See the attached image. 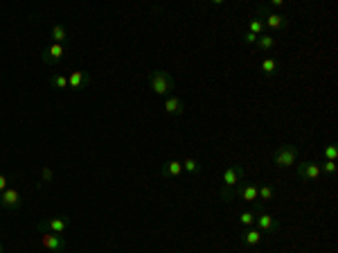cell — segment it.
<instances>
[{
	"instance_id": "obj_1",
	"label": "cell",
	"mask_w": 338,
	"mask_h": 253,
	"mask_svg": "<svg viewBox=\"0 0 338 253\" xmlns=\"http://www.w3.org/2000/svg\"><path fill=\"white\" fill-rule=\"evenodd\" d=\"M244 177H246V172H244L241 165H237V163L228 165L226 170H223V177H221V190H219V197H221L223 201L237 199V185H241Z\"/></svg>"
},
{
	"instance_id": "obj_2",
	"label": "cell",
	"mask_w": 338,
	"mask_h": 253,
	"mask_svg": "<svg viewBox=\"0 0 338 253\" xmlns=\"http://www.w3.org/2000/svg\"><path fill=\"white\" fill-rule=\"evenodd\" d=\"M149 86H151V91L158 97H169L171 91H176L174 77L169 75L167 70H153L151 77H149Z\"/></svg>"
},
{
	"instance_id": "obj_3",
	"label": "cell",
	"mask_w": 338,
	"mask_h": 253,
	"mask_svg": "<svg viewBox=\"0 0 338 253\" xmlns=\"http://www.w3.org/2000/svg\"><path fill=\"white\" fill-rule=\"evenodd\" d=\"M257 16H262L264 21V27H266V32H282L286 30V25H289V21H286L282 14H275V12H268L266 7H259L257 9Z\"/></svg>"
},
{
	"instance_id": "obj_4",
	"label": "cell",
	"mask_w": 338,
	"mask_h": 253,
	"mask_svg": "<svg viewBox=\"0 0 338 253\" xmlns=\"http://www.w3.org/2000/svg\"><path fill=\"white\" fill-rule=\"evenodd\" d=\"M297 147L296 145H280L273 152V163L275 167H291L297 163Z\"/></svg>"
},
{
	"instance_id": "obj_5",
	"label": "cell",
	"mask_w": 338,
	"mask_h": 253,
	"mask_svg": "<svg viewBox=\"0 0 338 253\" xmlns=\"http://www.w3.org/2000/svg\"><path fill=\"white\" fill-rule=\"evenodd\" d=\"M39 242H41L43 251H50V253H59L68 247L63 235H57V233H50V230H41V240Z\"/></svg>"
},
{
	"instance_id": "obj_6",
	"label": "cell",
	"mask_w": 338,
	"mask_h": 253,
	"mask_svg": "<svg viewBox=\"0 0 338 253\" xmlns=\"http://www.w3.org/2000/svg\"><path fill=\"white\" fill-rule=\"evenodd\" d=\"M255 229L262 230L264 235H273V233H277V229H280V222H277V217H273L271 212H259V215H255Z\"/></svg>"
},
{
	"instance_id": "obj_7",
	"label": "cell",
	"mask_w": 338,
	"mask_h": 253,
	"mask_svg": "<svg viewBox=\"0 0 338 253\" xmlns=\"http://www.w3.org/2000/svg\"><path fill=\"white\" fill-rule=\"evenodd\" d=\"M68 226H70L68 217H50V219H45V222L36 224L39 230H50V233H57V235H63L65 230H68Z\"/></svg>"
},
{
	"instance_id": "obj_8",
	"label": "cell",
	"mask_w": 338,
	"mask_h": 253,
	"mask_svg": "<svg viewBox=\"0 0 338 253\" xmlns=\"http://www.w3.org/2000/svg\"><path fill=\"white\" fill-rule=\"evenodd\" d=\"M297 177L302 181H316L320 179V163L318 161H304V163H297Z\"/></svg>"
},
{
	"instance_id": "obj_9",
	"label": "cell",
	"mask_w": 338,
	"mask_h": 253,
	"mask_svg": "<svg viewBox=\"0 0 338 253\" xmlns=\"http://www.w3.org/2000/svg\"><path fill=\"white\" fill-rule=\"evenodd\" d=\"M257 194H259V185L257 183H246V185H237V197L246 201V204H253L255 208H262L259 206V199H257Z\"/></svg>"
},
{
	"instance_id": "obj_10",
	"label": "cell",
	"mask_w": 338,
	"mask_h": 253,
	"mask_svg": "<svg viewBox=\"0 0 338 253\" xmlns=\"http://www.w3.org/2000/svg\"><path fill=\"white\" fill-rule=\"evenodd\" d=\"M21 192H18L16 188H7L5 192H0V208H9V210H14V208L21 206Z\"/></svg>"
},
{
	"instance_id": "obj_11",
	"label": "cell",
	"mask_w": 338,
	"mask_h": 253,
	"mask_svg": "<svg viewBox=\"0 0 338 253\" xmlns=\"http://www.w3.org/2000/svg\"><path fill=\"white\" fill-rule=\"evenodd\" d=\"M163 109L169 113V115H183V113H185V102H183L178 95H169V97H165Z\"/></svg>"
},
{
	"instance_id": "obj_12",
	"label": "cell",
	"mask_w": 338,
	"mask_h": 253,
	"mask_svg": "<svg viewBox=\"0 0 338 253\" xmlns=\"http://www.w3.org/2000/svg\"><path fill=\"white\" fill-rule=\"evenodd\" d=\"M63 54H65V47L61 46V43H52V46L43 52V61H45V64H59V61L63 59Z\"/></svg>"
},
{
	"instance_id": "obj_13",
	"label": "cell",
	"mask_w": 338,
	"mask_h": 253,
	"mask_svg": "<svg viewBox=\"0 0 338 253\" xmlns=\"http://www.w3.org/2000/svg\"><path fill=\"white\" fill-rule=\"evenodd\" d=\"M259 70H262L264 77H277L282 72V64L277 59H273V57H266V59L259 64Z\"/></svg>"
},
{
	"instance_id": "obj_14",
	"label": "cell",
	"mask_w": 338,
	"mask_h": 253,
	"mask_svg": "<svg viewBox=\"0 0 338 253\" xmlns=\"http://www.w3.org/2000/svg\"><path fill=\"white\" fill-rule=\"evenodd\" d=\"M262 230H257L255 226H251V229H246L244 233H241V240H244V244L246 247H251V249H255V247H259V242H262Z\"/></svg>"
},
{
	"instance_id": "obj_15",
	"label": "cell",
	"mask_w": 338,
	"mask_h": 253,
	"mask_svg": "<svg viewBox=\"0 0 338 253\" xmlns=\"http://www.w3.org/2000/svg\"><path fill=\"white\" fill-rule=\"evenodd\" d=\"M246 32H251V34H255V36H262V34H266V27H264V21L259 16H253L251 21H248V30Z\"/></svg>"
},
{
	"instance_id": "obj_16",
	"label": "cell",
	"mask_w": 338,
	"mask_h": 253,
	"mask_svg": "<svg viewBox=\"0 0 338 253\" xmlns=\"http://www.w3.org/2000/svg\"><path fill=\"white\" fill-rule=\"evenodd\" d=\"M275 43H277V41H275V36H271L266 32V34H262L259 39H257L255 47H257V50H262V52H268V50H273V47H275Z\"/></svg>"
},
{
	"instance_id": "obj_17",
	"label": "cell",
	"mask_w": 338,
	"mask_h": 253,
	"mask_svg": "<svg viewBox=\"0 0 338 253\" xmlns=\"http://www.w3.org/2000/svg\"><path fill=\"white\" fill-rule=\"evenodd\" d=\"M275 194H277V190H275L273 185H268V183H264V185H259V194H257V199H259V206H262L264 201H271V199H275Z\"/></svg>"
},
{
	"instance_id": "obj_18",
	"label": "cell",
	"mask_w": 338,
	"mask_h": 253,
	"mask_svg": "<svg viewBox=\"0 0 338 253\" xmlns=\"http://www.w3.org/2000/svg\"><path fill=\"white\" fill-rule=\"evenodd\" d=\"M183 172V161H167V165H165V174H169V177L178 179Z\"/></svg>"
},
{
	"instance_id": "obj_19",
	"label": "cell",
	"mask_w": 338,
	"mask_h": 253,
	"mask_svg": "<svg viewBox=\"0 0 338 253\" xmlns=\"http://www.w3.org/2000/svg\"><path fill=\"white\" fill-rule=\"evenodd\" d=\"M68 86L70 89H82L84 86V72L82 70H75L70 77H68Z\"/></svg>"
},
{
	"instance_id": "obj_20",
	"label": "cell",
	"mask_w": 338,
	"mask_h": 253,
	"mask_svg": "<svg viewBox=\"0 0 338 253\" xmlns=\"http://www.w3.org/2000/svg\"><path fill=\"white\" fill-rule=\"evenodd\" d=\"M183 170L190 172V174H198L201 172V163L196 159H185L183 161Z\"/></svg>"
},
{
	"instance_id": "obj_21",
	"label": "cell",
	"mask_w": 338,
	"mask_h": 253,
	"mask_svg": "<svg viewBox=\"0 0 338 253\" xmlns=\"http://www.w3.org/2000/svg\"><path fill=\"white\" fill-rule=\"evenodd\" d=\"M239 222H241V226H244V229H251V226H255V212H253V210H244L239 215Z\"/></svg>"
},
{
	"instance_id": "obj_22",
	"label": "cell",
	"mask_w": 338,
	"mask_h": 253,
	"mask_svg": "<svg viewBox=\"0 0 338 253\" xmlns=\"http://www.w3.org/2000/svg\"><path fill=\"white\" fill-rule=\"evenodd\" d=\"M52 39H54V43H61L68 39V32H65L63 25H52Z\"/></svg>"
},
{
	"instance_id": "obj_23",
	"label": "cell",
	"mask_w": 338,
	"mask_h": 253,
	"mask_svg": "<svg viewBox=\"0 0 338 253\" xmlns=\"http://www.w3.org/2000/svg\"><path fill=\"white\" fill-rule=\"evenodd\" d=\"M50 84H52L54 89H59V91H65V89H68V77H63V75H54L52 79H50Z\"/></svg>"
},
{
	"instance_id": "obj_24",
	"label": "cell",
	"mask_w": 338,
	"mask_h": 253,
	"mask_svg": "<svg viewBox=\"0 0 338 253\" xmlns=\"http://www.w3.org/2000/svg\"><path fill=\"white\" fill-rule=\"evenodd\" d=\"M320 174H325V177H334V174H336V163H332V161L320 163Z\"/></svg>"
},
{
	"instance_id": "obj_25",
	"label": "cell",
	"mask_w": 338,
	"mask_h": 253,
	"mask_svg": "<svg viewBox=\"0 0 338 253\" xmlns=\"http://www.w3.org/2000/svg\"><path fill=\"white\" fill-rule=\"evenodd\" d=\"M325 159H327V161H332V163H336V159H338V147H336V142H332V145H327V147H325Z\"/></svg>"
},
{
	"instance_id": "obj_26",
	"label": "cell",
	"mask_w": 338,
	"mask_h": 253,
	"mask_svg": "<svg viewBox=\"0 0 338 253\" xmlns=\"http://www.w3.org/2000/svg\"><path fill=\"white\" fill-rule=\"evenodd\" d=\"M257 39H259V36L251 34V32H244V34H241V43H244V46H255Z\"/></svg>"
},
{
	"instance_id": "obj_27",
	"label": "cell",
	"mask_w": 338,
	"mask_h": 253,
	"mask_svg": "<svg viewBox=\"0 0 338 253\" xmlns=\"http://www.w3.org/2000/svg\"><path fill=\"white\" fill-rule=\"evenodd\" d=\"M268 9V12H271V9H280V7H284V2H282V0H271V2H268V5H264Z\"/></svg>"
},
{
	"instance_id": "obj_28",
	"label": "cell",
	"mask_w": 338,
	"mask_h": 253,
	"mask_svg": "<svg viewBox=\"0 0 338 253\" xmlns=\"http://www.w3.org/2000/svg\"><path fill=\"white\" fill-rule=\"evenodd\" d=\"M7 188H9V181H7L5 174H0V192H5Z\"/></svg>"
},
{
	"instance_id": "obj_29",
	"label": "cell",
	"mask_w": 338,
	"mask_h": 253,
	"mask_svg": "<svg viewBox=\"0 0 338 253\" xmlns=\"http://www.w3.org/2000/svg\"><path fill=\"white\" fill-rule=\"evenodd\" d=\"M52 179V172L50 170H43V181H50Z\"/></svg>"
},
{
	"instance_id": "obj_30",
	"label": "cell",
	"mask_w": 338,
	"mask_h": 253,
	"mask_svg": "<svg viewBox=\"0 0 338 253\" xmlns=\"http://www.w3.org/2000/svg\"><path fill=\"white\" fill-rule=\"evenodd\" d=\"M0 253H5V247H2V242H0Z\"/></svg>"
}]
</instances>
